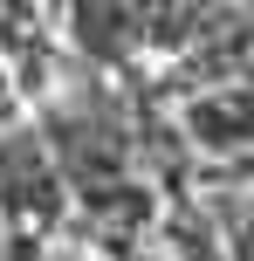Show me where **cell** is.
Returning <instances> with one entry per match:
<instances>
[{
    "instance_id": "5",
    "label": "cell",
    "mask_w": 254,
    "mask_h": 261,
    "mask_svg": "<svg viewBox=\"0 0 254 261\" xmlns=\"http://www.w3.org/2000/svg\"><path fill=\"white\" fill-rule=\"evenodd\" d=\"M0 103H7V69H0Z\"/></svg>"
},
{
    "instance_id": "4",
    "label": "cell",
    "mask_w": 254,
    "mask_h": 261,
    "mask_svg": "<svg viewBox=\"0 0 254 261\" xmlns=\"http://www.w3.org/2000/svg\"><path fill=\"white\" fill-rule=\"evenodd\" d=\"M41 7H48V14H55V21H62V7H69V0H41Z\"/></svg>"
},
{
    "instance_id": "1",
    "label": "cell",
    "mask_w": 254,
    "mask_h": 261,
    "mask_svg": "<svg viewBox=\"0 0 254 261\" xmlns=\"http://www.w3.org/2000/svg\"><path fill=\"white\" fill-rule=\"evenodd\" d=\"M62 199H69V186H62V165H55L48 138L27 130V124L7 130L0 138V213L35 227V234H48L62 220Z\"/></svg>"
},
{
    "instance_id": "3",
    "label": "cell",
    "mask_w": 254,
    "mask_h": 261,
    "mask_svg": "<svg viewBox=\"0 0 254 261\" xmlns=\"http://www.w3.org/2000/svg\"><path fill=\"white\" fill-rule=\"evenodd\" d=\"M41 261H90V254H82V248H48Z\"/></svg>"
},
{
    "instance_id": "2",
    "label": "cell",
    "mask_w": 254,
    "mask_h": 261,
    "mask_svg": "<svg viewBox=\"0 0 254 261\" xmlns=\"http://www.w3.org/2000/svg\"><path fill=\"white\" fill-rule=\"evenodd\" d=\"M41 0H0V41L7 48H35V35H41Z\"/></svg>"
}]
</instances>
